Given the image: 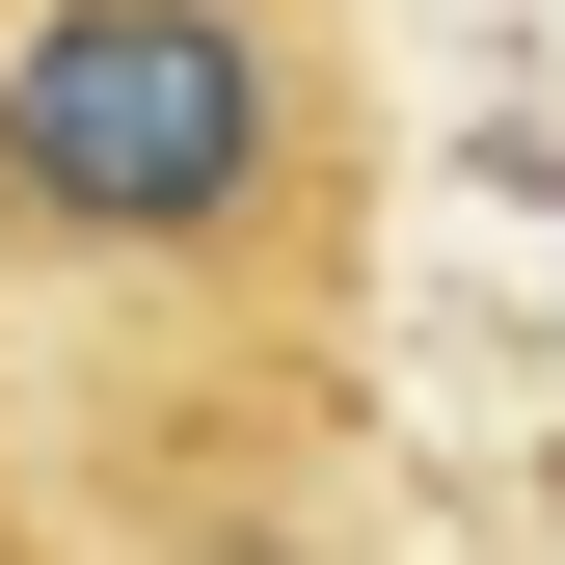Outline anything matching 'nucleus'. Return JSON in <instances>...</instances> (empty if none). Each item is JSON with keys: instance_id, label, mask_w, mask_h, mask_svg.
Segmentation results:
<instances>
[{"instance_id": "f257e3e1", "label": "nucleus", "mask_w": 565, "mask_h": 565, "mask_svg": "<svg viewBox=\"0 0 565 565\" xmlns=\"http://www.w3.org/2000/svg\"><path fill=\"white\" fill-rule=\"evenodd\" d=\"M323 162L269 0H0V243L28 269H243Z\"/></svg>"}]
</instances>
